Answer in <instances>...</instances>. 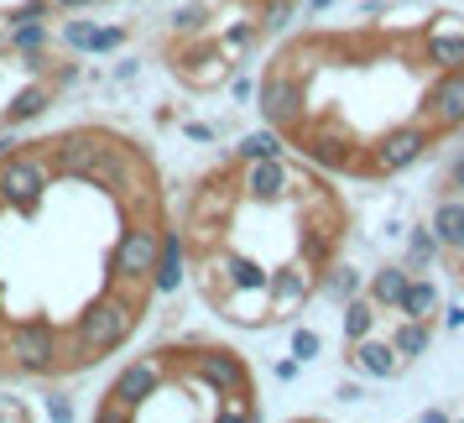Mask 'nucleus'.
Wrapping results in <instances>:
<instances>
[{
  "mask_svg": "<svg viewBox=\"0 0 464 423\" xmlns=\"http://www.w3.org/2000/svg\"><path fill=\"white\" fill-rule=\"evenodd\" d=\"M43 16H47V0H26V5H11L5 22H43Z\"/></svg>",
  "mask_w": 464,
  "mask_h": 423,
  "instance_id": "33",
  "label": "nucleus"
},
{
  "mask_svg": "<svg viewBox=\"0 0 464 423\" xmlns=\"http://www.w3.org/2000/svg\"><path fill=\"white\" fill-rule=\"evenodd\" d=\"M449 189H464V157L454 162V172H449Z\"/></svg>",
  "mask_w": 464,
  "mask_h": 423,
  "instance_id": "39",
  "label": "nucleus"
},
{
  "mask_svg": "<svg viewBox=\"0 0 464 423\" xmlns=\"http://www.w3.org/2000/svg\"><path fill=\"white\" fill-rule=\"evenodd\" d=\"M47 183H53V168H47V157H37V152H11L0 162V204H11V210L32 214L43 204Z\"/></svg>",
  "mask_w": 464,
  "mask_h": 423,
  "instance_id": "4",
  "label": "nucleus"
},
{
  "mask_svg": "<svg viewBox=\"0 0 464 423\" xmlns=\"http://www.w3.org/2000/svg\"><path fill=\"white\" fill-rule=\"evenodd\" d=\"M443 319H449V324L459 330V324H464V309H459V303H454V309H443Z\"/></svg>",
  "mask_w": 464,
  "mask_h": 423,
  "instance_id": "40",
  "label": "nucleus"
},
{
  "mask_svg": "<svg viewBox=\"0 0 464 423\" xmlns=\"http://www.w3.org/2000/svg\"><path fill=\"white\" fill-rule=\"evenodd\" d=\"M63 43L79 47V53H89V43H94V26H89V22H68L63 26Z\"/></svg>",
  "mask_w": 464,
  "mask_h": 423,
  "instance_id": "29",
  "label": "nucleus"
},
{
  "mask_svg": "<svg viewBox=\"0 0 464 423\" xmlns=\"http://www.w3.org/2000/svg\"><path fill=\"white\" fill-rule=\"evenodd\" d=\"M157 241L162 235L151 231V225H130L115 241V251H110V282H147L151 261H157Z\"/></svg>",
  "mask_w": 464,
  "mask_h": 423,
  "instance_id": "7",
  "label": "nucleus"
},
{
  "mask_svg": "<svg viewBox=\"0 0 464 423\" xmlns=\"http://www.w3.org/2000/svg\"><path fill=\"white\" fill-rule=\"evenodd\" d=\"M84 5H94V0H47V11H84Z\"/></svg>",
  "mask_w": 464,
  "mask_h": 423,
  "instance_id": "36",
  "label": "nucleus"
},
{
  "mask_svg": "<svg viewBox=\"0 0 464 423\" xmlns=\"http://www.w3.org/2000/svg\"><path fill=\"white\" fill-rule=\"evenodd\" d=\"M428 339H433V324H428V319H401L397 335H392V350H397L401 360H412V356L428 350Z\"/></svg>",
  "mask_w": 464,
  "mask_h": 423,
  "instance_id": "21",
  "label": "nucleus"
},
{
  "mask_svg": "<svg viewBox=\"0 0 464 423\" xmlns=\"http://www.w3.org/2000/svg\"><path fill=\"white\" fill-rule=\"evenodd\" d=\"M240 162H261V157H282V136L276 131H251L246 142H240Z\"/></svg>",
  "mask_w": 464,
  "mask_h": 423,
  "instance_id": "25",
  "label": "nucleus"
},
{
  "mask_svg": "<svg viewBox=\"0 0 464 423\" xmlns=\"http://www.w3.org/2000/svg\"><path fill=\"white\" fill-rule=\"evenodd\" d=\"M183 277H188V241L178 231H168L162 241H157V261H151V288L157 293H178L183 288Z\"/></svg>",
  "mask_w": 464,
  "mask_h": 423,
  "instance_id": "12",
  "label": "nucleus"
},
{
  "mask_svg": "<svg viewBox=\"0 0 464 423\" xmlns=\"http://www.w3.org/2000/svg\"><path fill=\"white\" fill-rule=\"evenodd\" d=\"M204 16H209V5H188V11H178V16H172V26H178V32H198Z\"/></svg>",
  "mask_w": 464,
  "mask_h": 423,
  "instance_id": "32",
  "label": "nucleus"
},
{
  "mask_svg": "<svg viewBox=\"0 0 464 423\" xmlns=\"http://www.w3.org/2000/svg\"><path fill=\"white\" fill-rule=\"evenodd\" d=\"M428 231L439 235L443 251H464V199H443L428 220Z\"/></svg>",
  "mask_w": 464,
  "mask_h": 423,
  "instance_id": "14",
  "label": "nucleus"
},
{
  "mask_svg": "<svg viewBox=\"0 0 464 423\" xmlns=\"http://www.w3.org/2000/svg\"><path fill=\"white\" fill-rule=\"evenodd\" d=\"M136 319H141L136 298H126L121 282H115V288H110L105 298H94L84 314H79V324H73V366L100 360V356H110L115 345H126V335L136 330Z\"/></svg>",
  "mask_w": 464,
  "mask_h": 423,
  "instance_id": "1",
  "label": "nucleus"
},
{
  "mask_svg": "<svg viewBox=\"0 0 464 423\" xmlns=\"http://www.w3.org/2000/svg\"><path fill=\"white\" fill-rule=\"evenodd\" d=\"M240 189H246V199H256V204H282V199L293 193V178L282 168V157H261V162H246Z\"/></svg>",
  "mask_w": 464,
  "mask_h": 423,
  "instance_id": "11",
  "label": "nucleus"
},
{
  "mask_svg": "<svg viewBox=\"0 0 464 423\" xmlns=\"http://www.w3.org/2000/svg\"><path fill=\"white\" fill-rule=\"evenodd\" d=\"M53 105V89L47 84H26L11 105H5V126H22V121H37L43 110Z\"/></svg>",
  "mask_w": 464,
  "mask_h": 423,
  "instance_id": "19",
  "label": "nucleus"
},
{
  "mask_svg": "<svg viewBox=\"0 0 464 423\" xmlns=\"http://www.w3.org/2000/svg\"><path fill=\"white\" fill-rule=\"evenodd\" d=\"M188 366L214 398H246L251 392V371H246V360L235 350H193Z\"/></svg>",
  "mask_w": 464,
  "mask_h": 423,
  "instance_id": "5",
  "label": "nucleus"
},
{
  "mask_svg": "<svg viewBox=\"0 0 464 423\" xmlns=\"http://www.w3.org/2000/svg\"><path fill=\"white\" fill-rule=\"evenodd\" d=\"M0 418H26V408L22 402H11V398H0Z\"/></svg>",
  "mask_w": 464,
  "mask_h": 423,
  "instance_id": "37",
  "label": "nucleus"
},
{
  "mask_svg": "<svg viewBox=\"0 0 464 423\" xmlns=\"http://www.w3.org/2000/svg\"><path fill=\"white\" fill-rule=\"evenodd\" d=\"M11 147H16V142H5V136H0V162H5V157H11Z\"/></svg>",
  "mask_w": 464,
  "mask_h": 423,
  "instance_id": "41",
  "label": "nucleus"
},
{
  "mask_svg": "<svg viewBox=\"0 0 464 423\" xmlns=\"http://www.w3.org/2000/svg\"><path fill=\"white\" fill-rule=\"evenodd\" d=\"M350 360H355L360 377H397L401 371V356L392 350V339H371V335L355 339V356Z\"/></svg>",
  "mask_w": 464,
  "mask_h": 423,
  "instance_id": "13",
  "label": "nucleus"
},
{
  "mask_svg": "<svg viewBox=\"0 0 464 423\" xmlns=\"http://www.w3.org/2000/svg\"><path fill=\"white\" fill-rule=\"evenodd\" d=\"M308 157H318L324 168H344V162H350V136H339V131H314V136H308Z\"/></svg>",
  "mask_w": 464,
  "mask_h": 423,
  "instance_id": "22",
  "label": "nucleus"
},
{
  "mask_svg": "<svg viewBox=\"0 0 464 423\" xmlns=\"http://www.w3.org/2000/svg\"><path fill=\"white\" fill-rule=\"evenodd\" d=\"M168 381V350H157V356H141V360H130L126 371L115 377V387H110V402L115 408H141L147 398H157V387Z\"/></svg>",
  "mask_w": 464,
  "mask_h": 423,
  "instance_id": "8",
  "label": "nucleus"
},
{
  "mask_svg": "<svg viewBox=\"0 0 464 423\" xmlns=\"http://www.w3.org/2000/svg\"><path fill=\"white\" fill-rule=\"evenodd\" d=\"M219 272H230V288H246V293H266V277H272L251 256H219Z\"/></svg>",
  "mask_w": 464,
  "mask_h": 423,
  "instance_id": "20",
  "label": "nucleus"
},
{
  "mask_svg": "<svg viewBox=\"0 0 464 423\" xmlns=\"http://www.w3.org/2000/svg\"><path fill=\"white\" fill-rule=\"evenodd\" d=\"M121 43H126V32H121V26H105V32L94 26V43H89V53H115Z\"/></svg>",
  "mask_w": 464,
  "mask_h": 423,
  "instance_id": "30",
  "label": "nucleus"
},
{
  "mask_svg": "<svg viewBox=\"0 0 464 423\" xmlns=\"http://www.w3.org/2000/svg\"><path fill=\"white\" fill-rule=\"evenodd\" d=\"M297 366H303V360H282V366H276V381H293Z\"/></svg>",
  "mask_w": 464,
  "mask_h": 423,
  "instance_id": "38",
  "label": "nucleus"
},
{
  "mask_svg": "<svg viewBox=\"0 0 464 423\" xmlns=\"http://www.w3.org/2000/svg\"><path fill=\"white\" fill-rule=\"evenodd\" d=\"M5 43H11V53H43L47 43V22H11V32H5Z\"/></svg>",
  "mask_w": 464,
  "mask_h": 423,
  "instance_id": "24",
  "label": "nucleus"
},
{
  "mask_svg": "<svg viewBox=\"0 0 464 423\" xmlns=\"http://www.w3.org/2000/svg\"><path fill=\"white\" fill-rule=\"evenodd\" d=\"M53 172H63V178H84V183H105L115 193H130V178H126V157L100 142V136H63L58 147H53Z\"/></svg>",
  "mask_w": 464,
  "mask_h": 423,
  "instance_id": "2",
  "label": "nucleus"
},
{
  "mask_svg": "<svg viewBox=\"0 0 464 423\" xmlns=\"http://www.w3.org/2000/svg\"><path fill=\"white\" fill-rule=\"evenodd\" d=\"M47 418L68 423V418H73V402H68V398H47Z\"/></svg>",
  "mask_w": 464,
  "mask_h": 423,
  "instance_id": "35",
  "label": "nucleus"
},
{
  "mask_svg": "<svg viewBox=\"0 0 464 423\" xmlns=\"http://www.w3.org/2000/svg\"><path fill=\"white\" fill-rule=\"evenodd\" d=\"M428 121L433 131L464 126V68H443V79L428 89Z\"/></svg>",
  "mask_w": 464,
  "mask_h": 423,
  "instance_id": "10",
  "label": "nucleus"
},
{
  "mask_svg": "<svg viewBox=\"0 0 464 423\" xmlns=\"http://www.w3.org/2000/svg\"><path fill=\"white\" fill-rule=\"evenodd\" d=\"M401 319H433L439 314V288L428 277H407V293H401Z\"/></svg>",
  "mask_w": 464,
  "mask_h": 423,
  "instance_id": "18",
  "label": "nucleus"
},
{
  "mask_svg": "<svg viewBox=\"0 0 464 423\" xmlns=\"http://www.w3.org/2000/svg\"><path fill=\"white\" fill-rule=\"evenodd\" d=\"M360 288H365V277L355 267H329V277H324V293L329 298H355Z\"/></svg>",
  "mask_w": 464,
  "mask_h": 423,
  "instance_id": "26",
  "label": "nucleus"
},
{
  "mask_svg": "<svg viewBox=\"0 0 464 423\" xmlns=\"http://www.w3.org/2000/svg\"><path fill=\"white\" fill-rule=\"evenodd\" d=\"M287 22H293V0H266V11H261V22H256V26H266V32H282Z\"/></svg>",
  "mask_w": 464,
  "mask_h": 423,
  "instance_id": "28",
  "label": "nucleus"
},
{
  "mask_svg": "<svg viewBox=\"0 0 464 423\" xmlns=\"http://www.w3.org/2000/svg\"><path fill=\"white\" fill-rule=\"evenodd\" d=\"M256 100H261V115L272 126H303V84L293 74H266L261 89H256Z\"/></svg>",
  "mask_w": 464,
  "mask_h": 423,
  "instance_id": "9",
  "label": "nucleus"
},
{
  "mask_svg": "<svg viewBox=\"0 0 464 423\" xmlns=\"http://www.w3.org/2000/svg\"><path fill=\"white\" fill-rule=\"evenodd\" d=\"M422 58L433 68H464V32H428L422 37Z\"/></svg>",
  "mask_w": 464,
  "mask_h": 423,
  "instance_id": "16",
  "label": "nucleus"
},
{
  "mask_svg": "<svg viewBox=\"0 0 464 423\" xmlns=\"http://www.w3.org/2000/svg\"><path fill=\"white\" fill-rule=\"evenodd\" d=\"M266 293L287 309V303H297V298H308L314 293V272H308V261L303 267H287V272H276V277H266Z\"/></svg>",
  "mask_w": 464,
  "mask_h": 423,
  "instance_id": "17",
  "label": "nucleus"
},
{
  "mask_svg": "<svg viewBox=\"0 0 464 423\" xmlns=\"http://www.w3.org/2000/svg\"><path fill=\"white\" fill-rule=\"evenodd\" d=\"M318 356V335L314 330H293V360H314Z\"/></svg>",
  "mask_w": 464,
  "mask_h": 423,
  "instance_id": "31",
  "label": "nucleus"
},
{
  "mask_svg": "<svg viewBox=\"0 0 464 423\" xmlns=\"http://www.w3.org/2000/svg\"><path fill=\"white\" fill-rule=\"evenodd\" d=\"M407 277H412L407 267H381V272L365 282V298H371L376 309H397L401 293H407Z\"/></svg>",
  "mask_w": 464,
  "mask_h": 423,
  "instance_id": "15",
  "label": "nucleus"
},
{
  "mask_svg": "<svg viewBox=\"0 0 464 423\" xmlns=\"http://www.w3.org/2000/svg\"><path fill=\"white\" fill-rule=\"evenodd\" d=\"M0 298H5V293H0Z\"/></svg>",
  "mask_w": 464,
  "mask_h": 423,
  "instance_id": "42",
  "label": "nucleus"
},
{
  "mask_svg": "<svg viewBox=\"0 0 464 423\" xmlns=\"http://www.w3.org/2000/svg\"><path fill=\"white\" fill-rule=\"evenodd\" d=\"M219 418L225 423H246V418H256L251 408H240V402H219Z\"/></svg>",
  "mask_w": 464,
  "mask_h": 423,
  "instance_id": "34",
  "label": "nucleus"
},
{
  "mask_svg": "<svg viewBox=\"0 0 464 423\" xmlns=\"http://www.w3.org/2000/svg\"><path fill=\"white\" fill-rule=\"evenodd\" d=\"M371 330H376V303H371V298H360V293L344 298V339L355 345V339H365Z\"/></svg>",
  "mask_w": 464,
  "mask_h": 423,
  "instance_id": "23",
  "label": "nucleus"
},
{
  "mask_svg": "<svg viewBox=\"0 0 464 423\" xmlns=\"http://www.w3.org/2000/svg\"><path fill=\"white\" fill-rule=\"evenodd\" d=\"M439 251H443V246H439V235H433V231H418V235H412V251H407V272L428 267V261H433Z\"/></svg>",
  "mask_w": 464,
  "mask_h": 423,
  "instance_id": "27",
  "label": "nucleus"
},
{
  "mask_svg": "<svg viewBox=\"0 0 464 423\" xmlns=\"http://www.w3.org/2000/svg\"><path fill=\"white\" fill-rule=\"evenodd\" d=\"M428 147H433V126H422V121L392 126L376 142V152H371V172H401V168H412Z\"/></svg>",
  "mask_w": 464,
  "mask_h": 423,
  "instance_id": "6",
  "label": "nucleus"
},
{
  "mask_svg": "<svg viewBox=\"0 0 464 423\" xmlns=\"http://www.w3.org/2000/svg\"><path fill=\"white\" fill-rule=\"evenodd\" d=\"M0 350H5V360H11L16 371L47 377V371H58V360H63V335H58L53 319H22V324H11V330L0 335Z\"/></svg>",
  "mask_w": 464,
  "mask_h": 423,
  "instance_id": "3",
  "label": "nucleus"
}]
</instances>
